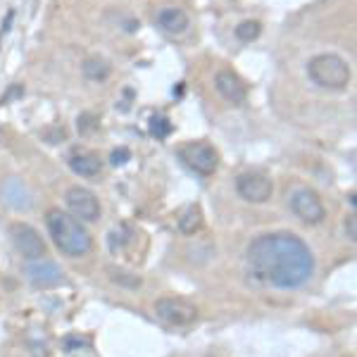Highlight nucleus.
Returning a JSON list of instances; mask_svg holds the SVG:
<instances>
[{
  "mask_svg": "<svg viewBox=\"0 0 357 357\" xmlns=\"http://www.w3.org/2000/svg\"><path fill=\"white\" fill-rule=\"evenodd\" d=\"M69 167H72V172L74 174H79V176H98L100 174V169H102V162H100V158H98L96 153H91V151H77L69 158Z\"/></svg>",
  "mask_w": 357,
  "mask_h": 357,
  "instance_id": "nucleus-12",
  "label": "nucleus"
},
{
  "mask_svg": "<svg viewBox=\"0 0 357 357\" xmlns=\"http://www.w3.org/2000/svg\"><path fill=\"white\" fill-rule=\"evenodd\" d=\"M215 86H217V91H220V96L224 98V100L231 102V105H243V102H245V98H248L245 84L241 82V79L236 77L234 72H229V69H222V72H217Z\"/></svg>",
  "mask_w": 357,
  "mask_h": 357,
  "instance_id": "nucleus-11",
  "label": "nucleus"
},
{
  "mask_svg": "<svg viewBox=\"0 0 357 357\" xmlns=\"http://www.w3.org/2000/svg\"><path fill=\"white\" fill-rule=\"evenodd\" d=\"M24 274L29 279V284L36 286L41 291H48V289H55L65 281V274L62 269L57 267L53 260L48 257H41V260H29L26 267H24Z\"/></svg>",
  "mask_w": 357,
  "mask_h": 357,
  "instance_id": "nucleus-7",
  "label": "nucleus"
},
{
  "mask_svg": "<svg viewBox=\"0 0 357 357\" xmlns=\"http://www.w3.org/2000/svg\"><path fill=\"white\" fill-rule=\"evenodd\" d=\"M291 210L296 212L298 220H303L305 224H319L326 217V210L321 205L319 195L310 188H301L291 195Z\"/></svg>",
  "mask_w": 357,
  "mask_h": 357,
  "instance_id": "nucleus-9",
  "label": "nucleus"
},
{
  "mask_svg": "<svg viewBox=\"0 0 357 357\" xmlns=\"http://www.w3.org/2000/svg\"><path fill=\"white\" fill-rule=\"evenodd\" d=\"M96 129H98V119H96V114L84 112L82 117H79V131H82V134H91V131H96Z\"/></svg>",
  "mask_w": 357,
  "mask_h": 357,
  "instance_id": "nucleus-20",
  "label": "nucleus"
},
{
  "mask_svg": "<svg viewBox=\"0 0 357 357\" xmlns=\"http://www.w3.org/2000/svg\"><path fill=\"white\" fill-rule=\"evenodd\" d=\"M345 231H348V238L350 241H357V224H355V215L348 217V222H345Z\"/></svg>",
  "mask_w": 357,
  "mask_h": 357,
  "instance_id": "nucleus-22",
  "label": "nucleus"
},
{
  "mask_svg": "<svg viewBox=\"0 0 357 357\" xmlns=\"http://www.w3.org/2000/svg\"><path fill=\"white\" fill-rule=\"evenodd\" d=\"M236 191H238L241 198L245 200V203H267L269 198H272L274 193V183L269 181L264 174H255V172H245V174H241L236 178Z\"/></svg>",
  "mask_w": 357,
  "mask_h": 357,
  "instance_id": "nucleus-8",
  "label": "nucleus"
},
{
  "mask_svg": "<svg viewBox=\"0 0 357 357\" xmlns=\"http://www.w3.org/2000/svg\"><path fill=\"white\" fill-rule=\"evenodd\" d=\"M10 238L17 248L22 257L29 262V260H41V257L48 255V248H45V241L38 236V231L29 224H22L17 222L10 227Z\"/></svg>",
  "mask_w": 357,
  "mask_h": 357,
  "instance_id": "nucleus-5",
  "label": "nucleus"
},
{
  "mask_svg": "<svg viewBox=\"0 0 357 357\" xmlns=\"http://www.w3.org/2000/svg\"><path fill=\"white\" fill-rule=\"evenodd\" d=\"M110 279L119 286H129V289H138V286H141V279H138V276L129 274V272H122V269L110 267Z\"/></svg>",
  "mask_w": 357,
  "mask_h": 357,
  "instance_id": "nucleus-18",
  "label": "nucleus"
},
{
  "mask_svg": "<svg viewBox=\"0 0 357 357\" xmlns=\"http://www.w3.org/2000/svg\"><path fill=\"white\" fill-rule=\"evenodd\" d=\"M129 158H131V153L129 151H126V148H119V151H114L112 153V165L114 167H119V165H126V162H129Z\"/></svg>",
  "mask_w": 357,
  "mask_h": 357,
  "instance_id": "nucleus-21",
  "label": "nucleus"
},
{
  "mask_svg": "<svg viewBox=\"0 0 357 357\" xmlns=\"http://www.w3.org/2000/svg\"><path fill=\"white\" fill-rule=\"evenodd\" d=\"M155 312L162 321L172 326H188L198 319V310L183 298H160L155 303Z\"/></svg>",
  "mask_w": 357,
  "mask_h": 357,
  "instance_id": "nucleus-6",
  "label": "nucleus"
},
{
  "mask_svg": "<svg viewBox=\"0 0 357 357\" xmlns=\"http://www.w3.org/2000/svg\"><path fill=\"white\" fill-rule=\"evenodd\" d=\"M260 31H262L260 22L248 20V22H241V24L236 26V38H238V41L250 43V41H255V38L260 36Z\"/></svg>",
  "mask_w": 357,
  "mask_h": 357,
  "instance_id": "nucleus-17",
  "label": "nucleus"
},
{
  "mask_svg": "<svg viewBox=\"0 0 357 357\" xmlns=\"http://www.w3.org/2000/svg\"><path fill=\"white\" fill-rule=\"evenodd\" d=\"M203 229V210L198 205H188L178 217V231L183 236H193Z\"/></svg>",
  "mask_w": 357,
  "mask_h": 357,
  "instance_id": "nucleus-15",
  "label": "nucleus"
},
{
  "mask_svg": "<svg viewBox=\"0 0 357 357\" xmlns=\"http://www.w3.org/2000/svg\"><path fill=\"white\" fill-rule=\"evenodd\" d=\"M172 129H174V126H172V122L167 117H153L151 119V134L153 136H158V138H167L172 134Z\"/></svg>",
  "mask_w": 357,
  "mask_h": 357,
  "instance_id": "nucleus-19",
  "label": "nucleus"
},
{
  "mask_svg": "<svg viewBox=\"0 0 357 357\" xmlns=\"http://www.w3.org/2000/svg\"><path fill=\"white\" fill-rule=\"evenodd\" d=\"M3 200L8 205L17 207V210H29L31 207V195H29L24 183L17 181V178H13V181H8L3 186Z\"/></svg>",
  "mask_w": 357,
  "mask_h": 357,
  "instance_id": "nucleus-14",
  "label": "nucleus"
},
{
  "mask_svg": "<svg viewBox=\"0 0 357 357\" xmlns=\"http://www.w3.org/2000/svg\"><path fill=\"white\" fill-rule=\"evenodd\" d=\"M67 207L74 217H79L82 222H96L100 217V203L89 188H82V186H74L69 188L67 195Z\"/></svg>",
  "mask_w": 357,
  "mask_h": 357,
  "instance_id": "nucleus-10",
  "label": "nucleus"
},
{
  "mask_svg": "<svg viewBox=\"0 0 357 357\" xmlns=\"http://www.w3.org/2000/svg\"><path fill=\"white\" fill-rule=\"evenodd\" d=\"M248 269L257 281L274 289H301L314 274V257L296 234H262L248 245Z\"/></svg>",
  "mask_w": 357,
  "mask_h": 357,
  "instance_id": "nucleus-1",
  "label": "nucleus"
},
{
  "mask_svg": "<svg viewBox=\"0 0 357 357\" xmlns=\"http://www.w3.org/2000/svg\"><path fill=\"white\" fill-rule=\"evenodd\" d=\"M178 158L183 160V165L191 167L195 174L200 176H210L215 174L217 165H220V155H217L215 148L205 141H191L178 146Z\"/></svg>",
  "mask_w": 357,
  "mask_h": 357,
  "instance_id": "nucleus-4",
  "label": "nucleus"
},
{
  "mask_svg": "<svg viewBox=\"0 0 357 357\" xmlns=\"http://www.w3.org/2000/svg\"><path fill=\"white\" fill-rule=\"evenodd\" d=\"M82 69H84V77L91 79V82H105L110 77V65L102 57H89L82 65Z\"/></svg>",
  "mask_w": 357,
  "mask_h": 357,
  "instance_id": "nucleus-16",
  "label": "nucleus"
},
{
  "mask_svg": "<svg viewBox=\"0 0 357 357\" xmlns=\"http://www.w3.org/2000/svg\"><path fill=\"white\" fill-rule=\"evenodd\" d=\"M15 96H24V86H20V84L13 86V89H10V93H5L3 98H0V102L5 105V102H10V98H15Z\"/></svg>",
  "mask_w": 357,
  "mask_h": 357,
  "instance_id": "nucleus-23",
  "label": "nucleus"
},
{
  "mask_svg": "<svg viewBox=\"0 0 357 357\" xmlns=\"http://www.w3.org/2000/svg\"><path fill=\"white\" fill-rule=\"evenodd\" d=\"M307 77L312 79L317 86L329 91H343L350 84V67L343 57L333 53H321L310 60L307 65Z\"/></svg>",
  "mask_w": 357,
  "mask_h": 357,
  "instance_id": "nucleus-3",
  "label": "nucleus"
},
{
  "mask_svg": "<svg viewBox=\"0 0 357 357\" xmlns=\"http://www.w3.org/2000/svg\"><path fill=\"white\" fill-rule=\"evenodd\" d=\"M45 224H48V231L53 236L55 245L65 252L67 257H84L91 252L93 248V241H91L89 231L82 227V222L77 217L67 215V212L57 210H48L45 215Z\"/></svg>",
  "mask_w": 357,
  "mask_h": 357,
  "instance_id": "nucleus-2",
  "label": "nucleus"
},
{
  "mask_svg": "<svg viewBox=\"0 0 357 357\" xmlns=\"http://www.w3.org/2000/svg\"><path fill=\"white\" fill-rule=\"evenodd\" d=\"M158 26L167 33H183L188 29V15L181 8H165L158 13Z\"/></svg>",
  "mask_w": 357,
  "mask_h": 357,
  "instance_id": "nucleus-13",
  "label": "nucleus"
}]
</instances>
